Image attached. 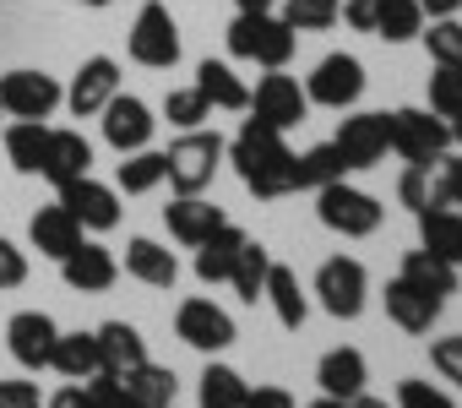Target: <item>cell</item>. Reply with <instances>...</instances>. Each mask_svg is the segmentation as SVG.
Instances as JSON below:
<instances>
[{
    "label": "cell",
    "instance_id": "6da1fadb",
    "mask_svg": "<svg viewBox=\"0 0 462 408\" xmlns=\"http://www.w3.org/2000/svg\"><path fill=\"white\" fill-rule=\"evenodd\" d=\"M223 158L235 163L240 185H245L256 201H278V196L294 190V153H289L283 131H273V125H262V120H245Z\"/></svg>",
    "mask_w": 462,
    "mask_h": 408
},
{
    "label": "cell",
    "instance_id": "7a4b0ae2",
    "mask_svg": "<svg viewBox=\"0 0 462 408\" xmlns=\"http://www.w3.org/2000/svg\"><path fill=\"white\" fill-rule=\"evenodd\" d=\"M223 39H228V55L235 60H251L262 71H283L294 60V44H300V33L273 12H240Z\"/></svg>",
    "mask_w": 462,
    "mask_h": 408
},
{
    "label": "cell",
    "instance_id": "3957f363",
    "mask_svg": "<svg viewBox=\"0 0 462 408\" xmlns=\"http://www.w3.org/2000/svg\"><path fill=\"white\" fill-rule=\"evenodd\" d=\"M223 153H228V142L217 136V131H207V125H196V131H180L174 142H169V185H174V196H201L212 180H217V169H223Z\"/></svg>",
    "mask_w": 462,
    "mask_h": 408
},
{
    "label": "cell",
    "instance_id": "277c9868",
    "mask_svg": "<svg viewBox=\"0 0 462 408\" xmlns=\"http://www.w3.org/2000/svg\"><path fill=\"white\" fill-rule=\"evenodd\" d=\"M316 218H321L332 235H343V240H370V235L381 229L386 208H381L370 190H359V185H348V180H332V185L316 190Z\"/></svg>",
    "mask_w": 462,
    "mask_h": 408
},
{
    "label": "cell",
    "instance_id": "5b68a950",
    "mask_svg": "<svg viewBox=\"0 0 462 408\" xmlns=\"http://www.w3.org/2000/svg\"><path fill=\"white\" fill-rule=\"evenodd\" d=\"M131 60L147 66V71H174L180 66V23L169 17L163 0H147L131 23V39H125Z\"/></svg>",
    "mask_w": 462,
    "mask_h": 408
},
{
    "label": "cell",
    "instance_id": "8992f818",
    "mask_svg": "<svg viewBox=\"0 0 462 408\" xmlns=\"http://www.w3.org/2000/svg\"><path fill=\"white\" fill-rule=\"evenodd\" d=\"M451 147V125L435 109H392V153L402 163H440Z\"/></svg>",
    "mask_w": 462,
    "mask_h": 408
},
{
    "label": "cell",
    "instance_id": "52a82bcc",
    "mask_svg": "<svg viewBox=\"0 0 462 408\" xmlns=\"http://www.w3.org/2000/svg\"><path fill=\"white\" fill-rule=\"evenodd\" d=\"M365 294H370V273H365L359 256H332V262H321V273H316V300H321L327 316L354 321V316L365 311Z\"/></svg>",
    "mask_w": 462,
    "mask_h": 408
},
{
    "label": "cell",
    "instance_id": "ba28073f",
    "mask_svg": "<svg viewBox=\"0 0 462 408\" xmlns=\"http://www.w3.org/2000/svg\"><path fill=\"white\" fill-rule=\"evenodd\" d=\"M305 98L321 104V109H337V115L354 109L365 98V66H359V55H327L305 77Z\"/></svg>",
    "mask_w": 462,
    "mask_h": 408
},
{
    "label": "cell",
    "instance_id": "9c48e42d",
    "mask_svg": "<svg viewBox=\"0 0 462 408\" xmlns=\"http://www.w3.org/2000/svg\"><path fill=\"white\" fill-rule=\"evenodd\" d=\"M305 115H310V98H305V88H300L289 71H267V77L256 82V93H251V120H262V125H273V131H294V125H305Z\"/></svg>",
    "mask_w": 462,
    "mask_h": 408
},
{
    "label": "cell",
    "instance_id": "30bf717a",
    "mask_svg": "<svg viewBox=\"0 0 462 408\" xmlns=\"http://www.w3.org/2000/svg\"><path fill=\"white\" fill-rule=\"evenodd\" d=\"M332 147L343 153V163H348V169H375V163L392 153V115H375V109L348 115V120L337 125Z\"/></svg>",
    "mask_w": 462,
    "mask_h": 408
},
{
    "label": "cell",
    "instance_id": "8fae6325",
    "mask_svg": "<svg viewBox=\"0 0 462 408\" xmlns=\"http://www.w3.org/2000/svg\"><path fill=\"white\" fill-rule=\"evenodd\" d=\"M60 82L44 77V71H6L0 77V109L12 120H50L60 109Z\"/></svg>",
    "mask_w": 462,
    "mask_h": 408
},
{
    "label": "cell",
    "instance_id": "7c38bea8",
    "mask_svg": "<svg viewBox=\"0 0 462 408\" xmlns=\"http://www.w3.org/2000/svg\"><path fill=\"white\" fill-rule=\"evenodd\" d=\"M174 338L190 343L196 354H223L228 343H235V316H228L223 305H212V300H185L174 311Z\"/></svg>",
    "mask_w": 462,
    "mask_h": 408
},
{
    "label": "cell",
    "instance_id": "4fadbf2b",
    "mask_svg": "<svg viewBox=\"0 0 462 408\" xmlns=\"http://www.w3.org/2000/svg\"><path fill=\"white\" fill-rule=\"evenodd\" d=\"M60 208L82 224V229H93V235H104V229H115L120 224V190L115 185H104V180H93V174H82V180H71V185H60Z\"/></svg>",
    "mask_w": 462,
    "mask_h": 408
},
{
    "label": "cell",
    "instance_id": "5bb4252c",
    "mask_svg": "<svg viewBox=\"0 0 462 408\" xmlns=\"http://www.w3.org/2000/svg\"><path fill=\"white\" fill-rule=\"evenodd\" d=\"M98 120H104V142H109L115 153H136V147H147L152 131H158L152 109H147L136 93H115V98L98 109Z\"/></svg>",
    "mask_w": 462,
    "mask_h": 408
},
{
    "label": "cell",
    "instance_id": "9a60e30c",
    "mask_svg": "<svg viewBox=\"0 0 462 408\" xmlns=\"http://www.w3.org/2000/svg\"><path fill=\"white\" fill-rule=\"evenodd\" d=\"M120 93V66L109 60V55H93V60H82L77 66V77H71V88H66V109L77 115V120H93L109 98Z\"/></svg>",
    "mask_w": 462,
    "mask_h": 408
},
{
    "label": "cell",
    "instance_id": "2e32d148",
    "mask_svg": "<svg viewBox=\"0 0 462 408\" xmlns=\"http://www.w3.org/2000/svg\"><path fill=\"white\" fill-rule=\"evenodd\" d=\"M55 338L60 327L44 316V311H17L6 321V348L23 370H50V354H55Z\"/></svg>",
    "mask_w": 462,
    "mask_h": 408
},
{
    "label": "cell",
    "instance_id": "e0dca14e",
    "mask_svg": "<svg viewBox=\"0 0 462 408\" xmlns=\"http://www.w3.org/2000/svg\"><path fill=\"white\" fill-rule=\"evenodd\" d=\"M60 278H66V289H77V294H104V289H115L120 262H115V251H109V246L82 240L71 256H60Z\"/></svg>",
    "mask_w": 462,
    "mask_h": 408
},
{
    "label": "cell",
    "instance_id": "ac0fdd59",
    "mask_svg": "<svg viewBox=\"0 0 462 408\" xmlns=\"http://www.w3.org/2000/svg\"><path fill=\"white\" fill-rule=\"evenodd\" d=\"M440 294H424L419 283H408V278H392L386 283V316H392V327H402V332H413V338H424L435 321H440Z\"/></svg>",
    "mask_w": 462,
    "mask_h": 408
},
{
    "label": "cell",
    "instance_id": "d6986e66",
    "mask_svg": "<svg viewBox=\"0 0 462 408\" xmlns=\"http://www.w3.org/2000/svg\"><path fill=\"white\" fill-rule=\"evenodd\" d=\"M55 190L93 174V142L82 131H50V147H44V169H39Z\"/></svg>",
    "mask_w": 462,
    "mask_h": 408
},
{
    "label": "cell",
    "instance_id": "ffe728a7",
    "mask_svg": "<svg viewBox=\"0 0 462 408\" xmlns=\"http://www.w3.org/2000/svg\"><path fill=\"white\" fill-rule=\"evenodd\" d=\"M163 224H169V235H174L180 246L196 251V246H201L217 224H228V218H223V208H212L207 196H174L169 208H163Z\"/></svg>",
    "mask_w": 462,
    "mask_h": 408
},
{
    "label": "cell",
    "instance_id": "44dd1931",
    "mask_svg": "<svg viewBox=\"0 0 462 408\" xmlns=\"http://www.w3.org/2000/svg\"><path fill=\"white\" fill-rule=\"evenodd\" d=\"M28 240H33V251H39V256L60 262V256H71V251L82 246V224H77V218L60 208V201H55V208H39V213H33Z\"/></svg>",
    "mask_w": 462,
    "mask_h": 408
},
{
    "label": "cell",
    "instance_id": "7402d4cb",
    "mask_svg": "<svg viewBox=\"0 0 462 408\" xmlns=\"http://www.w3.org/2000/svg\"><path fill=\"white\" fill-rule=\"evenodd\" d=\"M125 273H131L136 283H147V289H174V283H180V262H174V251L158 246V240H147V235L125 240Z\"/></svg>",
    "mask_w": 462,
    "mask_h": 408
},
{
    "label": "cell",
    "instance_id": "603a6c76",
    "mask_svg": "<svg viewBox=\"0 0 462 408\" xmlns=\"http://www.w3.org/2000/svg\"><path fill=\"white\" fill-rule=\"evenodd\" d=\"M196 93H201L212 109H228V115L251 109V88L235 77V66H228V60H212V55L196 66Z\"/></svg>",
    "mask_w": 462,
    "mask_h": 408
},
{
    "label": "cell",
    "instance_id": "cb8c5ba5",
    "mask_svg": "<svg viewBox=\"0 0 462 408\" xmlns=\"http://www.w3.org/2000/svg\"><path fill=\"white\" fill-rule=\"evenodd\" d=\"M365 376H370V365H365L359 348H332V354H321V365H316L321 397H359V392H365Z\"/></svg>",
    "mask_w": 462,
    "mask_h": 408
},
{
    "label": "cell",
    "instance_id": "d4e9b609",
    "mask_svg": "<svg viewBox=\"0 0 462 408\" xmlns=\"http://www.w3.org/2000/svg\"><path fill=\"white\" fill-rule=\"evenodd\" d=\"M93 338H98V359H104L109 376H125V370H136L147 359V338L131 321H104Z\"/></svg>",
    "mask_w": 462,
    "mask_h": 408
},
{
    "label": "cell",
    "instance_id": "484cf974",
    "mask_svg": "<svg viewBox=\"0 0 462 408\" xmlns=\"http://www.w3.org/2000/svg\"><path fill=\"white\" fill-rule=\"evenodd\" d=\"M262 300H273V311H278V321H283L289 332H300L305 316H310V300H305V289H300V273L283 267V262L267 267V289H262Z\"/></svg>",
    "mask_w": 462,
    "mask_h": 408
},
{
    "label": "cell",
    "instance_id": "4316f807",
    "mask_svg": "<svg viewBox=\"0 0 462 408\" xmlns=\"http://www.w3.org/2000/svg\"><path fill=\"white\" fill-rule=\"evenodd\" d=\"M397 201L419 218L424 208H451L446 196V180H440V163H408L402 180H397Z\"/></svg>",
    "mask_w": 462,
    "mask_h": 408
},
{
    "label": "cell",
    "instance_id": "83f0119b",
    "mask_svg": "<svg viewBox=\"0 0 462 408\" xmlns=\"http://www.w3.org/2000/svg\"><path fill=\"white\" fill-rule=\"evenodd\" d=\"M240 240H245L240 224H217V229L196 246V278H201V283H228V267H235Z\"/></svg>",
    "mask_w": 462,
    "mask_h": 408
},
{
    "label": "cell",
    "instance_id": "f1b7e54d",
    "mask_svg": "<svg viewBox=\"0 0 462 408\" xmlns=\"http://www.w3.org/2000/svg\"><path fill=\"white\" fill-rule=\"evenodd\" d=\"M419 246L462 267V208H424L419 213Z\"/></svg>",
    "mask_w": 462,
    "mask_h": 408
},
{
    "label": "cell",
    "instance_id": "f546056e",
    "mask_svg": "<svg viewBox=\"0 0 462 408\" xmlns=\"http://www.w3.org/2000/svg\"><path fill=\"white\" fill-rule=\"evenodd\" d=\"M267 267H273V251L262 246V240H240V251H235V267H228V283H235V294H240V305H256L262 300V289H267Z\"/></svg>",
    "mask_w": 462,
    "mask_h": 408
},
{
    "label": "cell",
    "instance_id": "4dcf8cb0",
    "mask_svg": "<svg viewBox=\"0 0 462 408\" xmlns=\"http://www.w3.org/2000/svg\"><path fill=\"white\" fill-rule=\"evenodd\" d=\"M169 180V158L152 153V147H136V153H120V169H115V190L125 196H147Z\"/></svg>",
    "mask_w": 462,
    "mask_h": 408
},
{
    "label": "cell",
    "instance_id": "1f68e13d",
    "mask_svg": "<svg viewBox=\"0 0 462 408\" xmlns=\"http://www.w3.org/2000/svg\"><path fill=\"white\" fill-rule=\"evenodd\" d=\"M50 370H60L66 381H88V376H98V370H104V359H98V338H93V332H60V338H55V354H50Z\"/></svg>",
    "mask_w": 462,
    "mask_h": 408
},
{
    "label": "cell",
    "instance_id": "d6a6232c",
    "mask_svg": "<svg viewBox=\"0 0 462 408\" xmlns=\"http://www.w3.org/2000/svg\"><path fill=\"white\" fill-rule=\"evenodd\" d=\"M120 386L131 392V403H136V408H169V403H174V392H180L174 370H163V365H152V359H142L136 370H125V376H120Z\"/></svg>",
    "mask_w": 462,
    "mask_h": 408
},
{
    "label": "cell",
    "instance_id": "836d02e7",
    "mask_svg": "<svg viewBox=\"0 0 462 408\" xmlns=\"http://www.w3.org/2000/svg\"><path fill=\"white\" fill-rule=\"evenodd\" d=\"M44 147H50V125L44 120H12L6 125V158L17 174H39L44 169Z\"/></svg>",
    "mask_w": 462,
    "mask_h": 408
},
{
    "label": "cell",
    "instance_id": "e575fe53",
    "mask_svg": "<svg viewBox=\"0 0 462 408\" xmlns=\"http://www.w3.org/2000/svg\"><path fill=\"white\" fill-rule=\"evenodd\" d=\"M343 174H348V163H343V153L332 142H316V147L294 153V190H321V185H332Z\"/></svg>",
    "mask_w": 462,
    "mask_h": 408
},
{
    "label": "cell",
    "instance_id": "d590c367",
    "mask_svg": "<svg viewBox=\"0 0 462 408\" xmlns=\"http://www.w3.org/2000/svg\"><path fill=\"white\" fill-rule=\"evenodd\" d=\"M397 278H408V283H419L424 294H440V300L457 294V262H446V256H435V251H424V246L402 256V273H397Z\"/></svg>",
    "mask_w": 462,
    "mask_h": 408
},
{
    "label": "cell",
    "instance_id": "8d00e7d4",
    "mask_svg": "<svg viewBox=\"0 0 462 408\" xmlns=\"http://www.w3.org/2000/svg\"><path fill=\"white\" fill-rule=\"evenodd\" d=\"M419 33H424L419 0H375V39H386V44H413Z\"/></svg>",
    "mask_w": 462,
    "mask_h": 408
},
{
    "label": "cell",
    "instance_id": "74e56055",
    "mask_svg": "<svg viewBox=\"0 0 462 408\" xmlns=\"http://www.w3.org/2000/svg\"><path fill=\"white\" fill-rule=\"evenodd\" d=\"M245 376L235 365H207L201 370V386H196V403L201 408H245Z\"/></svg>",
    "mask_w": 462,
    "mask_h": 408
},
{
    "label": "cell",
    "instance_id": "f35d334b",
    "mask_svg": "<svg viewBox=\"0 0 462 408\" xmlns=\"http://www.w3.org/2000/svg\"><path fill=\"white\" fill-rule=\"evenodd\" d=\"M343 17V0H283V23L294 33H327Z\"/></svg>",
    "mask_w": 462,
    "mask_h": 408
},
{
    "label": "cell",
    "instance_id": "ab89813d",
    "mask_svg": "<svg viewBox=\"0 0 462 408\" xmlns=\"http://www.w3.org/2000/svg\"><path fill=\"white\" fill-rule=\"evenodd\" d=\"M163 120L180 125V131H196V125L212 120V104L196 93V82H190V88H169V98H163Z\"/></svg>",
    "mask_w": 462,
    "mask_h": 408
},
{
    "label": "cell",
    "instance_id": "60d3db41",
    "mask_svg": "<svg viewBox=\"0 0 462 408\" xmlns=\"http://www.w3.org/2000/svg\"><path fill=\"white\" fill-rule=\"evenodd\" d=\"M419 39H424L435 66H462V23L457 17H435L430 33H419Z\"/></svg>",
    "mask_w": 462,
    "mask_h": 408
},
{
    "label": "cell",
    "instance_id": "b9f144b4",
    "mask_svg": "<svg viewBox=\"0 0 462 408\" xmlns=\"http://www.w3.org/2000/svg\"><path fill=\"white\" fill-rule=\"evenodd\" d=\"M430 109L440 120H451L462 109V66H435V77H430Z\"/></svg>",
    "mask_w": 462,
    "mask_h": 408
},
{
    "label": "cell",
    "instance_id": "7bdbcfd3",
    "mask_svg": "<svg viewBox=\"0 0 462 408\" xmlns=\"http://www.w3.org/2000/svg\"><path fill=\"white\" fill-rule=\"evenodd\" d=\"M82 397H88V408H136L131 392L120 386V376H109V370L88 376V381H82Z\"/></svg>",
    "mask_w": 462,
    "mask_h": 408
},
{
    "label": "cell",
    "instance_id": "ee69618b",
    "mask_svg": "<svg viewBox=\"0 0 462 408\" xmlns=\"http://www.w3.org/2000/svg\"><path fill=\"white\" fill-rule=\"evenodd\" d=\"M430 365L440 370V381L462 386V332H457V338H435V343H430Z\"/></svg>",
    "mask_w": 462,
    "mask_h": 408
},
{
    "label": "cell",
    "instance_id": "f6af8a7d",
    "mask_svg": "<svg viewBox=\"0 0 462 408\" xmlns=\"http://www.w3.org/2000/svg\"><path fill=\"white\" fill-rule=\"evenodd\" d=\"M397 408H457L440 386H430V381H402L397 386Z\"/></svg>",
    "mask_w": 462,
    "mask_h": 408
},
{
    "label": "cell",
    "instance_id": "bcb514c9",
    "mask_svg": "<svg viewBox=\"0 0 462 408\" xmlns=\"http://www.w3.org/2000/svg\"><path fill=\"white\" fill-rule=\"evenodd\" d=\"M23 283H28V251H17L0 235V289H23Z\"/></svg>",
    "mask_w": 462,
    "mask_h": 408
},
{
    "label": "cell",
    "instance_id": "7dc6e473",
    "mask_svg": "<svg viewBox=\"0 0 462 408\" xmlns=\"http://www.w3.org/2000/svg\"><path fill=\"white\" fill-rule=\"evenodd\" d=\"M0 408H44L33 381H0Z\"/></svg>",
    "mask_w": 462,
    "mask_h": 408
},
{
    "label": "cell",
    "instance_id": "c3c4849f",
    "mask_svg": "<svg viewBox=\"0 0 462 408\" xmlns=\"http://www.w3.org/2000/svg\"><path fill=\"white\" fill-rule=\"evenodd\" d=\"M337 23H348L354 33H375V0H343Z\"/></svg>",
    "mask_w": 462,
    "mask_h": 408
},
{
    "label": "cell",
    "instance_id": "681fc988",
    "mask_svg": "<svg viewBox=\"0 0 462 408\" xmlns=\"http://www.w3.org/2000/svg\"><path fill=\"white\" fill-rule=\"evenodd\" d=\"M245 408H300L283 386H256V392H245Z\"/></svg>",
    "mask_w": 462,
    "mask_h": 408
},
{
    "label": "cell",
    "instance_id": "f907efd6",
    "mask_svg": "<svg viewBox=\"0 0 462 408\" xmlns=\"http://www.w3.org/2000/svg\"><path fill=\"white\" fill-rule=\"evenodd\" d=\"M440 180H446L451 208H462V153H457V158H440Z\"/></svg>",
    "mask_w": 462,
    "mask_h": 408
},
{
    "label": "cell",
    "instance_id": "816d5d0a",
    "mask_svg": "<svg viewBox=\"0 0 462 408\" xmlns=\"http://www.w3.org/2000/svg\"><path fill=\"white\" fill-rule=\"evenodd\" d=\"M44 408H88V397H82V381H71V386H60L55 397H44Z\"/></svg>",
    "mask_w": 462,
    "mask_h": 408
},
{
    "label": "cell",
    "instance_id": "f5cc1de1",
    "mask_svg": "<svg viewBox=\"0 0 462 408\" xmlns=\"http://www.w3.org/2000/svg\"><path fill=\"white\" fill-rule=\"evenodd\" d=\"M419 12L435 23V17H457L462 12V0H419Z\"/></svg>",
    "mask_w": 462,
    "mask_h": 408
},
{
    "label": "cell",
    "instance_id": "db71d44e",
    "mask_svg": "<svg viewBox=\"0 0 462 408\" xmlns=\"http://www.w3.org/2000/svg\"><path fill=\"white\" fill-rule=\"evenodd\" d=\"M235 6H240V12H273L278 0H235Z\"/></svg>",
    "mask_w": 462,
    "mask_h": 408
},
{
    "label": "cell",
    "instance_id": "11a10c76",
    "mask_svg": "<svg viewBox=\"0 0 462 408\" xmlns=\"http://www.w3.org/2000/svg\"><path fill=\"white\" fill-rule=\"evenodd\" d=\"M310 408H354V397H316Z\"/></svg>",
    "mask_w": 462,
    "mask_h": 408
},
{
    "label": "cell",
    "instance_id": "9f6ffc18",
    "mask_svg": "<svg viewBox=\"0 0 462 408\" xmlns=\"http://www.w3.org/2000/svg\"><path fill=\"white\" fill-rule=\"evenodd\" d=\"M354 408H386V397H365V392H359V397H354Z\"/></svg>",
    "mask_w": 462,
    "mask_h": 408
},
{
    "label": "cell",
    "instance_id": "6f0895ef",
    "mask_svg": "<svg viewBox=\"0 0 462 408\" xmlns=\"http://www.w3.org/2000/svg\"><path fill=\"white\" fill-rule=\"evenodd\" d=\"M446 125H451V142H457V147H462V109H457V115H451V120H446Z\"/></svg>",
    "mask_w": 462,
    "mask_h": 408
},
{
    "label": "cell",
    "instance_id": "680465c9",
    "mask_svg": "<svg viewBox=\"0 0 462 408\" xmlns=\"http://www.w3.org/2000/svg\"><path fill=\"white\" fill-rule=\"evenodd\" d=\"M77 6H93V12H104V6H115V0H77Z\"/></svg>",
    "mask_w": 462,
    "mask_h": 408
},
{
    "label": "cell",
    "instance_id": "91938a15",
    "mask_svg": "<svg viewBox=\"0 0 462 408\" xmlns=\"http://www.w3.org/2000/svg\"><path fill=\"white\" fill-rule=\"evenodd\" d=\"M0 115H6V109H0Z\"/></svg>",
    "mask_w": 462,
    "mask_h": 408
},
{
    "label": "cell",
    "instance_id": "94428289",
    "mask_svg": "<svg viewBox=\"0 0 462 408\" xmlns=\"http://www.w3.org/2000/svg\"><path fill=\"white\" fill-rule=\"evenodd\" d=\"M169 408H174V403H169Z\"/></svg>",
    "mask_w": 462,
    "mask_h": 408
}]
</instances>
